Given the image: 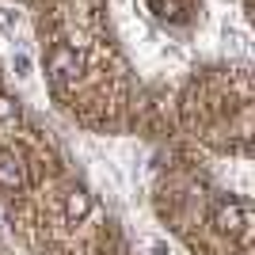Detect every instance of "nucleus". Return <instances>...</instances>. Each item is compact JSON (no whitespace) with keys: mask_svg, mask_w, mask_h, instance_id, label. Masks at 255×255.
Masks as SVG:
<instances>
[{"mask_svg":"<svg viewBox=\"0 0 255 255\" xmlns=\"http://www.w3.org/2000/svg\"><path fill=\"white\" fill-rule=\"evenodd\" d=\"M27 187V164L19 152H0V191L4 194H19Z\"/></svg>","mask_w":255,"mask_h":255,"instance_id":"nucleus-1","label":"nucleus"}]
</instances>
